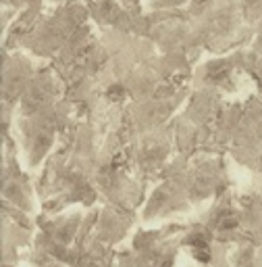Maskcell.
Segmentation results:
<instances>
[{
    "label": "cell",
    "mask_w": 262,
    "mask_h": 267,
    "mask_svg": "<svg viewBox=\"0 0 262 267\" xmlns=\"http://www.w3.org/2000/svg\"><path fill=\"white\" fill-rule=\"evenodd\" d=\"M188 242L192 244V247L196 251H204V249H208V238L202 236V234H194V236L188 238Z\"/></svg>",
    "instance_id": "1"
}]
</instances>
